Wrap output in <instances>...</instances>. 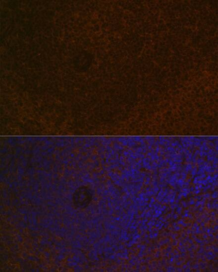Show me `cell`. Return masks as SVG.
<instances>
[{
	"label": "cell",
	"instance_id": "cell-1",
	"mask_svg": "<svg viewBox=\"0 0 218 272\" xmlns=\"http://www.w3.org/2000/svg\"><path fill=\"white\" fill-rule=\"evenodd\" d=\"M92 195L86 188L79 189L74 194V203L76 207L83 208H86L92 200Z\"/></svg>",
	"mask_w": 218,
	"mask_h": 272
}]
</instances>
